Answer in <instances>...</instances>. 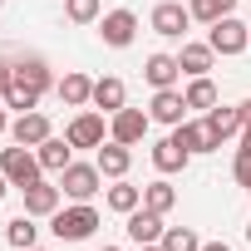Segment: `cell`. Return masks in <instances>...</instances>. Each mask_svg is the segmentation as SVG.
Returning a JSON list of instances; mask_svg holds the SVG:
<instances>
[{
    "label": "cell",
    "instance_id": "6da1fadb",
    "mask_svg": "<svg viewBox=\"0 0 251 251\" xmlns=\"http://www.w3.org/2000/svg\"><path fill=\"white\" fill-rule=\"evenodd\" d=\"M50 231H54L59 241H89V236L99 231V207H94V202L59 207V212L50 217Z\"/></svg>",
    "mask_w": 251,
    "mask_h": 251
},
{
    "label": "cell",
    "instance_id": "7a4b0ae2",
    "mask_svg": "<svg viewBox=\"0 0 251 251\" xmlns=\"http://www.w3.org/2000/svg\"><path fill=\"white\" fill-rule=\"evenodd\" d=\"M0 173L10 177V187H35L40 177H45V168H40V153L35 148H25V143H15V148H5L0 153Z\"/></svg>",
    "mask_w": 251,
    "mask_h": 251
},
{
    "label": "cell",
    "instance_id": "3957f363",
    "mask_svg": "<svg viewBox=\"0 0 251 251\" xmlns=\"http://www.w3.org/2000/svg\"><path fill=\"white\" fill-rule=\"evenodd\" d=\"M99 187H103L99 163H69V168L59 173V192H64L69 202H94V197H99Z\"/></svg>",
    "mask_w": 251,
    "mask_h": 251
},
{
    "label": "cell",
    "instance_id": "277c9868",
    "mask_svg": "<svg viewBox=\"0 0 251 251\" xmlns=\"http://www.w3.org/2000/svg\"><path fill=\"white\" fill-rule=\"evenodd\" d=\"M207 45H212L222 59H231V54H246V50H251V25H241L236 15H222V20L207 30Z\"/></svg>",
    "mask_w": 251,
    "mask_h": 251
},
{
    "label": "cell",
    "instance_id": "5b68a950",
    "mask_svg": "<svg viewBox=\"0 0 251 251\" xmlns=\"http://www.w3.org/2000/svg\"><path fill=\"white\" fill-rule=\"evenodd\" d=\"M99 40H103L108 50H128V45L138 40V15H133V10H108V15H99Z\"/></svg>",
    "mask_w": 251,
    "mask_h": 251
},
{
    "label": "cell",
    "instance_id": "8992f818",
    "mask_svg": "<svg viewBox=\"0 0 251 251\" xmlns=\"http://www.w3.org/2000/svg\"><path fill=\"white\" fill-rule=\"evenodd\" d=\"M108 113H99V108H84V113H74L69 118V128H64V138L74 143V148H99L103 138H108V123H103Z\"/></svg>",
    "mask_w": 251,
    "mask_h": 251
},
{
    "label": "cell",
    "instance_id": "52a82bcc",
    "mask_svg": "<svg viewBox=\"0 0 251 251\" xmlns=\"http://www.w3.org/2000/svg\"><path fill=\"white\" fill-rule=\"evenodd\" d=\"M148 123H153V118H148L143 108H128V103H123V108L108 118V138L133 148V143H143V138H148Z\"/></svg>",
    "mask_w": 251,
    "mask_h": 251
},
{
    "label": "cell",
    "instance_id": "ba28073f",
    "mask_svg": "<svg viewBox=\"0 0 251 251\" xmlns=\"http://www.w3.org/2000/svg\"><path fill=\"white\" fill-rule=\"evenodd\" d=\"M153 35H163V40H182L187 35V25H192V10L182 5V0H163V5L153 10Z\"/></svg>",
    "mask_w": 251,
    "mask_h": 251
},
{
    "label": "cell",
    "instance_id": "9c48e42d",
    "mask_svg": "<svg viewBox=\"0 0 251 251\" xmlns=\"http://www.w3.org/2000/svg\"><path fill=\"white\" fill-rule=\"evenodd\" d=\"M173 138L187 148V153H212V148H222V138L212 133V123H207V113L202 118H182L177 128H173Z\"/></svg>",
    "mask_w": 251,
    "mask_h": 251
},
{
    "label": "cell",
    "instance_id": "30bf717a",
    "mask_svg": "<svg viewBox=\"0 0 251 251\" xmlns=\"http://www.w3.org/2000/svg\"><path fill=\"white\" fill-rule=\"evenodd\" d=\"M148 118H153V123H168V128H177V123L187 118V99H182V89H153Z\"/></svg>",
    "mask_w": 251,
    "mask_h": 251
},
{
    "label": "cell",
    "instance_id": "8fae6325",
    "mask_svg": "<svg viewBox=\"0 0 251 251\" xmlns=\"http://www.w3.org/2000/svg\"><path fill=\"white\" fill-rule=\"evenodd\" d=\"M50 133H54V128H50V118H45L40 108H30V113H15V123H10V143H25V148H40Z\"/></svg>",
    "mask_w": 251,
    "mask_h": 251
},
{
    "label": "cell",
    "instance_id": "7c38bea8",
    "mask_svg": "<svg viewBox=\"0 0 251 251\" xmlns=\"http://www.w3.org/2000/svg\"><path fill=\"white\" fill-rule=\"evenodd\" d=\"M94 163H99V173L113 182V177H128V168H133V153H128V143H113V138H103V143L94 148Z\"/></svg>",
    "mask_w": 251,
    "mask_h": 251
},
{
    "label": "cell",
    "instance_id": "4fadbf2b",
    "mask_svg": "<svg viewBox=\"0 0 251 251\" xmlns=\"http://www.w3.org/2000/svg\"><path fill=\"white\" fill-rule=\"evenodd\" d=\"M15 84L20 89H35L40 99L54 89V74H50V64L40 59V54H25V59H15Z\"/></svg>",
    "mask_w": 251,
    "mask_h": 251
},
{
    "label": "cell",
    "instance_id": "5bb4252c",
    "mask_svg": "<svg viewBox=\"0 0 251 251\" xmlns=\"http://www.w3.org/2000/svg\"><path fill=\"white\" fill-rule=\"evenodd\" d=\"M177 64H182V74L187 79H202V74H212V64H217V50L202 40H182V50H177Z\"/></svg>",
    "mask_w": 251,
    "mask_h": 251
},
{
    "label": "cell",
    "instance_id": "9a60e30c",
    "mask_svg": "<svg viewBox=\"0 0 251 251\" xmlns=\"http://www.w3.org/2000/svg\"><path fill=\"white\" fill-rule=\"evenodd\" d=\"M123 231H128L138 246H148V241H163V217L158 212H148V207H138V212H128V217H123Z\"/></svg>",
    "mask_w": 251,
    "mask_h": 251
},
{
    "label": "cell",
    "instance_id": "2e32d148",
    "mask_svg": "<svg viewBox=\"0 0 251 251\" xmlns=\"http://www.w3.org/2000/svg\"><path fill=\"white\" fill-rule=\"evenodd\" d=\"M143 79L153 84V89H177V79H182V64H177V54H148V64H143Z\"/></svg>",
    "mask_w": 251,
    "mask_h": 251
},
{
    "label": "cell",
    "instance_id": "e0dca14e",
    "mask_svg": "<svg viewBox=\"0 0 251 251\" xmlns=\"http://www.w3.org/2000/svg\"><path fill=\"white\" fill-rule=\"evenodd\" d=\"M54 94L64 99V108H89V103H94V79L79 74V69H69V74L54 84Z\"/></svg>",
    "mask_w": 251,
    "mask_h": 251
},
{
    "label": "cell",
    "instance_id": "ac0fdd59",
    "mask_svg": "<svg viewBox=\"0 0 251 251\" xmlns=\"http://www.w3.org/2000/svg\"><path fill=\"white\" fill-rule=\"evenodd\" d=\"M123 103H128V89H123V79H118V74L94 79V108H99V113H108V118H113Z\"/></svg>",
    "mask_w": 251,
    "mask_h": 251
},
{
    "label": "cell",
    "instance_id": "d6986e66",
    "mask_svg": "<svg viewBox=\"0 0 251 251\" xmlns=\"http://www.w3.org/2000/svg\"><path fill=\"white\" fill-rule=\"evenodd\" d=\"M59 197H64L59 182H45V177H40L35 187H25V212H30V217H54V212H59Z\"/></svg>",
    "mask_w": 251,
    "mask_h": 251
},
{
    "label": "cell",
    "instance_id": "ffe728a7",
    "mask_svg": "<svg viewBox=\"0 0 251 251\" xmlns=\"http://www.w3.org/2000/svg\"><path fill=\"white\" fill-rule=\"evenodd\" d=\"M103 207H108V212H118V217H128V212H138V207H143V187H133L128 177H113V187L103 192Z\"/></svg>",
    "mask_w": 251,
    "mask_h": 251
},
{
    "label": "cell",
    "instance_id": "44dd1931",
    "mask_svg": "<svg viewBox=\"0 0 251 251\" xmlns=\"http://www.w3.org/2000/svg\"><path fill=\"white\" fill-rule=\"evenodd\" d=\"M187 158H192V153H187V148H182L173 133L153 143V168H158L163 177H168V173H182V168H187Z\"/></svg>",
    "mask_w": 251,
    "mask_h": 251
},
{
    "label": "cell",
    "instance_id": "7402d4cb",
    "mask_svg": "<svg viewBox=\"0 0 251 251\" xmlns=\"http://www.w3.org/2000/svg\"><path fill=\"white\" fill-rule=\"evenodd\" d=\"M35 153H40V168H45V173H64V168L74 163V143H69V138H54V133H50Z\"/></svg>",
    "mask_w": 251,
    "mask_h": 251
},
{
    "label": "cell",
    "instance_id": "603a6c76",
    "mask_svg": "<svg viewBox=\"0 0 251 251\" xmlns=\"http://www.w3.org/2000/svg\"><path fill=\"white\" fill-rule=\"evenodd\" d=\"M182 99H187V108H197V113H212L222 99H217V84L202 74V79H187V89H182Z\"/></svg>",
    "mask_w": 251,
    "mask_h": 251
},
{
    "label": "cell",
    "instance_id": "cb8c5ba5",
    "mask_svg": "<svg viewBox=\"0 0 251 251\" xmlns=\"http://www.w3.org/2000/svg\"><path fill=\"white\" fill-rule=\"evenodd\" d=\"M143 207H148V212H158V217H168V212L177 207V187H173L168 177L148 182V187H143Z\"/></svg>",
    "mask_w": 251,
    "mask_h": 251
},
{
    "label": "cell",
    "instance_id": "d4e9b609",
    "mask_svg": "<svg viewBox=\"0 0 251 251\" xmlns=\"http://www.w3.org/2000/svg\"><path fill=\"white\" fill-rule=\"evenodd\" d=\"M5 241H10V246H25V251L40 246V226H35V217H30V212L10 217V222H5Z\"/></svg>",
    "mask_w": 251,
    "mask_h": 251
},
{
    "label": "cell",
    "instance_id": "484cf974",
    "mask_svg": "<svg viewBox=\"0 0 251 251\" xmlns=\"http://www.w3.org/2000/svg\"><path fill=\"white\" fill-rule=\"evenodd\" d=\"M207 123H212L217 138H231V133H241V108H236V103H217V108L207 113Z\"/></svg>",
    "mask_w": 251,
    "mask_h": 251
},
{
    "label": "cell",
    "instance_id": "4316f807",
    "mask_svg": "<svg viewBox=\"0 0 251 251\" xmlns=\"http://www.w3.org/2000/svg\"><path fill=\"white\" fill-rule=\"evenodd\" d=\"M187 10H192V20L217 25L222 15H231V10H236V0H187Z\"/></svg>",
    "mask_w": 251,
    "mask_h": 251
},
{
    "label": "cell",
    "instance_id": "83f0119b",
    "mask_svg": "<svg viewBox=\"0 0 251 251\" xmlns=\"http://www.w3.org/2000/svg\"><path fill=\"white\" fill-rule=\"evenodd\" d=\"M163 251H202V236L192 226H168L163 231Z\"/></svg>",
    "mask_w": 251,
    "mask_h": 251
},
{
    "label": "cell",
    "instance_id": "f1b7e54d",
    "mask_svg": "<svg viewBox=\"0 0 251 251\" xmlns=\"http://www.w3.org/2000/svg\"><path fill=\"white\" fill-rule=\"evenodd\" d=\"M64 15H69L74 25H94V20L103 15V0H64Z\"/></svg>",
    "mask_w": 251,
    "mask_h": 251
},
{
    "label": "cell",
    "instance_id": "f546056e",
    "mask_svg": "<svg viewBox=\"0 0 251 251\" xmlns=\"http://www.w3.org/2000/svg\"><path fill=\"white\" fill-rule=\"evenodd\" d=\"M10 79H15V64H5V59H0V99H5V89H10Z\"/></svg>",
    "mask_w": 251,
    "mask_h": 251
},
{
    "label": "cell",
    "instance_id": "4dcf8cb0",
    "mask_svg": "<svg viewBox=\"0 0 251 251\" xmlns=\"http://www.w3.org/2000/svg\"><path fill=\"white\" fill-rule=\"evenodd\" d=\"M236 138H241V148H236V153H251V118L241 123V133H236Z\"/></svg>",
    "mask_w": 251,
    "mask_h": 251
},
{
    "label": "cell",
    "instance_id": "1f68e13d",
    "mask_svg": "<svg viewBox=\"0 0 251 251\" xmlns=\"http://www.w3.org/2000/svg\"><path fill=\"white\" fill-rule=\"evenodd\" d=\"M202 251H231L226 241H202Z\"/></svg>",
    "mask_w": 251,
    "mask_h": 251
},
{
    "label": "cell",
    "instance_id": "d6a6232c",
    "mask_svg": "<svg viewBox=\"0 0 251 251\" xmlns=\"http://www.w3.org/2000/svg\"><path fill=\"white\" fill-rule=\"evenodd\" d=\"M10 133V118H5V108H0V138H5Z\"/></svg>",
    "mask_w": 251,
    "mask_h": 251
},
{
    "label": "cell",
    "instance_id": "836d02e7",
    "mask_svg": "<svg viewBox=\"0 0 251 251\" xmlns=\"http://www.w3.org/2000/svg\"><path fill=\"white\" fill-rule=\"evenodd\" d=\"M5 192H10V177H5V173H0V202H5Z\"/></svg>",
    "mask_w": 251,
    "mask_h": 251
},
{
    "label": "cell",
    "instance_id": "e575fe53",
    "mask_svg": "<svg viewBox=\"0 0 251 251\" xmlns=\"http://www.w3.org/2000/svg\"><path fill=\"white\" fill-rule=\"evenodd\" d=\"M236 108H241V123H246V118H251V99H246V103H236Z\"/></svg>",
    "mask_w": 251,
    "mask_h": 251
},
{
    "label": "cell",
    "instance_id": "d590c367",
    "mask_svg": "<svg viewBox=\"0 0 251 251\" xmlns=\"http://www.w3.org/2000/svg\"><path fill=\"white\" fill-rule=\"evenodd\" d=\"M138 251H163V241H148V246H138Z\"/></svg>",
    "mask_w": 251,
    "mask_h": 251
},
{
    "label": "cell",
    "instance_id": "8d00e7d4",
    "mask_svg": "<svg viewBox=\"0 0 251 251\" xmlns=\"http://www.w3.org/2000/svg\"><path fill=\"white\" fill-rule=\"evenodd\" d=\"M246 241H251V222H246Z\"/></svg>",
    "mask_w": 251,
    "mask_h": 251
},
{
    "label": "cell",
    "instance_id": "74e56055",
    "mask_svg": "<svg viewBox=\"0 0 251 251\" xmlns=\"http://www.w3.org/2000/svg\"><path fill=\"white\" fill-rule=\"evenodd\" d=\"M30 251H50V246H30Z\"/></svg>",
    "mask_w": 251,
    "mask_h": 251
},
{
    "label": "cell",
    "instance_id": "f35d334b",
    "mask_svg": "<svg viewBox=\"0 0 251 251\" xmlns=\"http://www.w3.org/2000/svg\"><path fill=\"white\" fill-rule=\"evenodd\" d=\"M103 251H123V246H103Z\"/></svg>",
    "mask_w": 251,
    "mask_h": 251
},
{
    "label": "cell",
    "instance_id": "ab89813d",
    "mask_svg": "<svg viewBox=\"0 0 251 251\" xmlns=\"http://www.w3.org/2000/svg\"><path fill=\"white\" fill-rule=\"evenodd\" d=\"M0 10H5V0H0Z\"/></svg>",
    "mask_w": 251,
    "mask_h": 251
},
{
    "label": "cell",
    "instance_id": "60d3db41",
    "mask_svg": "<svg viewBox=\"0 0 251 251\" xmlns=\"http://www.w3.org/2000/svg\"><path fill=\"white\" fill-rule=\"evenodd\" d=\"M246 192H251V182H246Z\"/></svg>",
    "mask_w": 251,
    "mask_h": 251
}]
</instances>
